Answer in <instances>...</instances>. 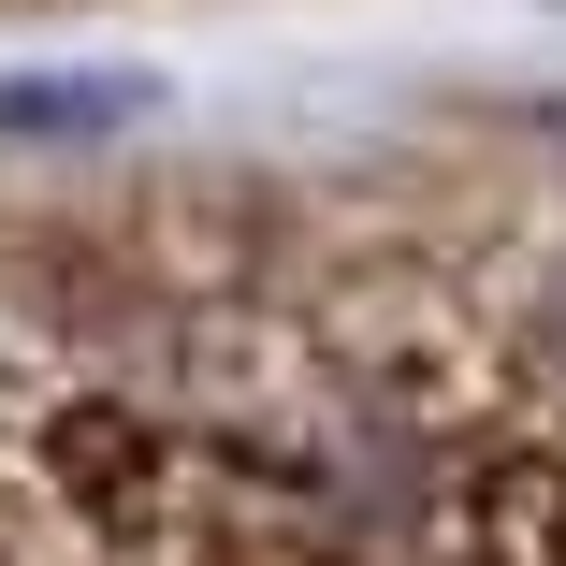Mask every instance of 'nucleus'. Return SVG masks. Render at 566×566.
<instances>
[{
    "instance_id": "f257e3e1",
    "label": "nucleus",
    "mask_w": 566,
    "mask_h": 566,
    "mask_svg": "<svg viewBox=\"0 0 566 566\" xmlns=\"http://www.w3.org/2000/svg\"><path fill=\"white\" fill-rule=\"evenodd\" d=\"M132 117V87H0V132H102Z\"/></svg>"
},
{
    "instance_id": "f03ea898",
    "label": "nucleus",
    "mask_w": 566,
    "mask_h": 566,
    "mask_svg": "<svg viewBox=\"0 0 566 566\" xmlns=\"http://www.w3.org/2000/svg\"><path fill=\"white\" fill-rule=\"evenodd\" d=\"M523 334H537V364H552V378H566V262H552V276H537V319H523Z\"/></svg>"
}]
</instances>
